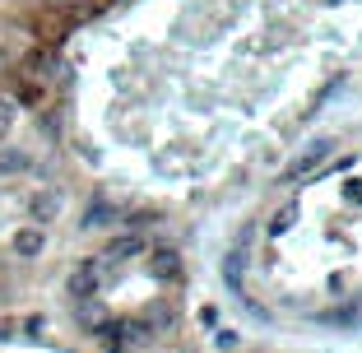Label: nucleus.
<instances>
[{
	"label": "nucleus",
	"mask_w": 362,
	"mask_h": 353,
	"mask_svg": "<svg viewBox=\"0 0 362 353\" xmlns=\"http://www.w3.org/2000/svg\"><path fill=\"white\" fill-rule=\"evenodd\" d=\"M56 209H61V200H56L52 191L33 195V219H37V224H52V219H56Z\"/></svg>",
	"instance_id": "f03ea898"
},
{
	"label": "nucleus",
	"mask_w": 362,
	"mask_h": 353,
	"mask_svg": "<svg viewBox=\"0 0 362 353\" xmlns=\"http://www.w3.org/2000/svg\"><path fill=\"white\" fill-rule=\"evenodd\" d=\"M42 246H47L42 228H23V233H14V251H19V256H37Z\"/></svg>",
	"instance_id": "f257e3e1"
},
{
	"label": "nucleus",
	"mask_w": 362,
	"mask_h": 353,
	"mask_svg": "<svg viewBox=\"0 0 362 353\" xmlns=\"http://www.w3.org/2000/svg\"><path fill=\"white\" fill-rule=\"evenodd\" d=\"M10 121H14V112H10V103H0V135L10 130Z\"/></svg>",
	"instance_id": "20e7f679"
},
{
	"label": "nucleus",
	"mask_w": 362,
	"mask_h": 353,
	"mask_svg": "<svg viewBox=\"0 0 362 353\" xmlns=\"http://www.w3.org/2000/svg\"><path fill=\"white\" fill-rule=\"evenodd\" d=\"M23 168H28V154L23 149H0V177H14Z\"/></svg>",
	"instance_id": "7ed1b4c3"
}]
</instances>
